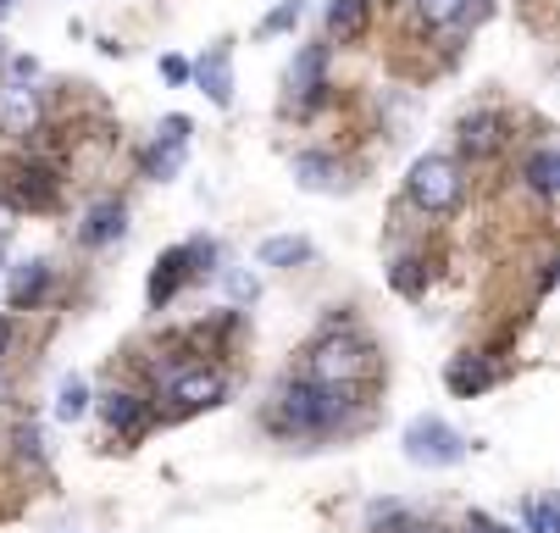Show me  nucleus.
<instances>
[{"mask_svg":"<svg viewBox=\"0 0 560 533\" xmlns=\"http://www.w3.org/2000/svg\"><path fill=\"white\" fill-rule=\"evenodd\" d=\"M12 345V317H0V350Z\"/></svg>","mask_w":560,"mask_h":533,"instance_id":"nucleus-31","label":"nucleus"},{"mask_svg":"<svg viewBox=\"0 0 560 533\" xmlns=\"http://www.w3.org/2000/svg\"><path fill=\"white\" fill-rule=\"evenodd\" d=\"M0 217H7V206H0ZM0 228H7V222H0Z\"/></svg>","mask_w":560,"mask_h":533,"instance_id":"nucleus-34","label":"nucleus"},{"mask_svg":"<svg viewBox=\"0 0 560 533\" xmlns=\"http://www.w3.org/2000/svg\"><path fill=\"white\" fill-rule=\"evenodd\" d=\"M189 256H195V251H189V245H178V251H167L162 262H155V273H150V306H167V300L178 294V283L195 273V267H189Z\"/></svg>","mask_w":560,"mask_h":533,"instance_id":"nucleus-8","label":"nucleus"},{"mask_svg":"<svg viewBox=\"0 0 560 533\" xmlns=\"http://www.w3.org/2000/svg\"><path fill=\"white\" fill-rule=\"evenodd\" d=\"M411 7H417V18H422L428 28H455V23L466 18L471 0H411Z\"/></svg>","mask_w":560,"mask_h":533,"instance_id":"nucleus-18","label":"nucleus"},{"mask_svg":"<svg viewBox=\"0 0 560 533\" xmlns=\"http://www.w3.org/2000/svg\"><path fill=\"white\" fill-rule=\"evenodd\" d=\"M90 412V390H84V378H67V384L56 390V417L61 422H78Z\"/></svg>","mask_w":560,"mask_h":533,"instance_id":"nucleus-20","label":"nucleus"},{"mask_svg":"<svg viewBox=\"0 0 560 533\" xmlns=\"http://www.w3.org/2000/svg\"><path fill=\"white\" fill-rule=\"evenodd\" d=\"M366 23H372V0H328V34H334L339 45L361 39Z\"/></svg>","mask_w":560,"mask_h":533,"instance_id":"nucleus-11","label":"nucleus"},{"mask_svg":"<svg viewBox=\"0 0 560 533\" xmlns=\"http://www.w3.org/2000/svg\"><path fill=\"white\" fill-rule=\"evenodd\" d=\"M162 79H167V84H184V79H189V61H184V56H162Z\"/></svg>","mask_w":560,"mask_h":533,"instance_id":"nucleus-26","label":"nucleus"},{"mask_svg":"<svg viewBox=\"0 0 560 533\" xmlns=\"http://www.w3.org/2000/svg\"><path fill=\"white\" fill-rule=\"evenodd\" d=\"M294 178H300L305 189H334V184H339V167H334L328 157H294Z\"/></svg>","mask_w":560,"mask_h":533,"instance_id":"nucleus-19","label":"nucleus"},{"mask_svg":"<svg viewBox=\"0 0 560 533\" xmlns=\"http://www.w3.org/2000/svg\"><path fill=\"white\" fill-rule=\"evenodd\" d=\"M300 12H305V0H278V7L267 12V23H261V34H283V28H294Z\"/></svg>","mask_w":560,"mask_h":533,"instance_id":"nucleus-23","label":"nucleus"},{"mask_svg":"<svg viewBox=\"0 0 560 533\" xmlns=\"http://www.w3.org/2000/svg\"><path fill=\"white\" fill-rule=\"evenodd\" d=\"M222 395H228V378H222L217 367H184V372H173V378H167V401H173L178 412L217 406Z\"/></svg>","mask_w":560,"mask_h":533,"instance_id":"nucleus-5","label":"nucleus"},{"mask_svg":"<svg viewBox=\"0 0 560 533\" xmlns=\"http://www.w3.org/2000/svg\"><path fill=\"white\" fill-rule=\"evenodd\" d=\"M394 289H399V294H422V289H428V267H422V262H399V267H394Z\"/></svg>","mask_w":560,"mask_h":533,"instance_id":"nucleus-24","label":"nucleus"},{"mask_svg":"<svg viewBox=\"0 0 560 533\" xmlns=\"http://www.w3.org/2000/svg\"><path fill=\"white\" fill-rule=\"evenodd\" d=\"M34 117H39L34 90H0V128H7V134H28Z\"/></svg>","mask_w":560,"mask_h":533,"instance_id":"nucleus-13","label":"nucleus"},{"mask_svg":"<svg viewBox=\"0 0 560 533\" xmlns=\"http://www.w3.org/2000/svg\"><path fill=\"white\" fill-rule=\"evenodd\" d=\"M184 150H189V144H167V139H155V150L144 157V173H150V178H173V173L184 167Z\"/></svg>","mask_w":560,"mask_h":533,"instance_id":"nucleus-21","label":"nucleus"},{"mask_svg":"<svg viewBox=\"0 0 560 533\" xmlns=\"http://www.w3.org/2000/svg\"><path fill=\"white\" fill-rule=\"evenodd\" d=\"M189 72L200 79V90H206L217 106H228V101H233V50H228V45H211V50H206V61H200V67H189Z\"/></svg>","mask_w":560,"mask_h":533,"instance_id":"nucleus-7","label":"nucleus"},{"mask_svg":"<svg viewBox=\"0 0 560 533\" xmlns=\"http://www.w3.org/2000/svg\"><path fill=\"white\" fill-rule=\"evenodd\" d=\"M494 384V367L483 361V356H460L455 367H450V390L455 395H477V390H489Z\"/></svg>","mask_w":560,"mask_h":533,"instance_id":"nucleus-15","label":"nucleus"},{"mask_svg":"<svg viewBox=\"0 0 560 533\" xmlns=\"http://www.w3.org/2000/svg\"><path fill=\"white\" fill-rule=\"evenodd\" d=\"M411 533H439V528H411Z\"/></svg>","mask_w":560,"mask_h":533,"instance_id":"nucleus-33","label":"nucleus"},{"mask_svg":"<svg viewBox=\"0 0 560 533\" xmlns=\"http://www.w3.org/2000/svg\"><path fill=\"white\" fill-rule=\"evenodd\" d=\"M101 417H106L112 433H144V422H150V412H144V401L133 390H112L101 401Z\"/></svg>","mask_w":560,"mask_h":533,"instance_id":"nucleus-10","label":"nucleus"},{"mask_svg":"<svg viewBox=\"0 0 560 533\" xmlns=\"http://www.w3.org/2000/svg\"><path fill=\"white\" fill-rule=\"evenodd\" d=\"M406 195L422 211H455L460 206V167L450 157H417L411 178H406Z\"/></svg>","mask_w":560,"mask_h":533,"instance_id":"nucleus-3","label":"nucleus"},{"mask_svg":"<svg viewBox=\"0 0 560 533\" xmlns=\"http://www.w3.org/2000/svg\"><path fill=\"white\" fill-rule=\"evenodd\" d=\"M345 417H350V390H345V384H311V378H300V384H283L272 428L323 433V428H334V422H345Z\"/></svg>","mask_w":560,"mask_h":533,"instance_id":"nucleus-1","label":"nucleus"},{"mask_svg":"<svg viewBox=\"0 0 560 533\" xmlns=\"http://www.w3.org/2000/svg\"><path fill=\"white\" fill-rule=\"evenodd\" d=\"M18 455H28V462H39V428H18Z\"/></svg>","mask_w":560,"mask_h":533,"instance_id":"nucleus-27","label":"nucleus"},{"mask_svg":"<svg viewBox=\"0 0 560 533\" xmlns=\"http://www.w3.org/2000/svg\"><path fill=\"white\" fill-rule=\"evenodd\" d=\"M34 72H39V61H34V56H18V61H12V79H18V84H28Z\"/></svg>","mask_w":560,"mask_h":533,"instance_id":"nucleus-30","label":"nucleus"},{"mask_svg":"<svg viewBox=\"0 0 560 533\" xmlns=\"http://www.w3.org/2000/svg\"><path fill=\"white\" fill-rule=\"evenodd\" d=\"M555 173H560L555 150H538V157H533V167H527V184H533V195H555Z\"/></svg>","mask_w":560,"mask_h":533,"instance_id":"nucleus-22","label":"nucleus"},{"mask_svg":"<svg viewBox=\"0 0 560 533\" xmlns=\"http://www.w3.org/2000/svg\"><path fill=\"white\" fill-rule=\"evenodd\" d=\"M12 195H18L23 206H50V200H56V178H50L45 167H23L18 184H12Z\"/></svg>","mask_w":560,"mask_h":533,"instance_id":"nucleus-17","label":"nucleus"},{"mask_svg":"<svg viewBox=\"0 0 560 533\" xmlns=\"http://www.w3.org/2000/svg\"><path fill=\"white\" fill-rule=\"evenodd\" d=\"M228 289H233V300H256V278H250V273H233Z\"/></svg>","mask_w":560,"mask_h":533,"instance_id":"nucleus-28","label":"nucleus"},{"mask_svg":"<svg viewBox=\"0 0 560 533\" xmlns=\"http://www.w3.org/2000/svg\"><path fill=\"white\" fill-rule=\"evenodd\" d=\"M7 7H12V0H0V18H7Z\"/></svg>","mask_w":560,"mask_h":533,"instance_id":"nucleus-32","label":"nucleus"},{"mask_svg":"<svg viewBox=\"0 0 560 533\" xmlns=\"http://www.w3.org/2000/svg\"><path fill=\"white\" fill-rule=\"evenodd\" d=\"M162 139H167V144H189V117H184V112H173V117L162 123Z\"/></svg>","mask_w":560,"mask_h":533,"instance_id":"nucleus-25","label":"nucleus"},{"mask_svg":"<svg viewBox=\"0 0 560 533\" xmlns=\"http://www.w3.org/2000/svg\"><path fill=\"white\" fill-rule=\"evenodd\" d=\"M323 72H328V45H305L289 67V95H300V101L323 95Z\"/></svg>","mask_w":560,"mask_h":533,"instance_id":"nucleus-9","label":"nucleus"},{"mask_svg":"<svg viewBox=\"0 0 560 533\" xmlns=\"http://www.w3.org/2000/svg\"><path fill=\"white\" fill-rule=\"evenodd\" d=\"M300 262H311V240L300 234H278L261 245V267H300Z\"/></svg>","mask_w":560,"mask_h":533,"instance_id":"nucleus-16","label":"nucleus"},{"mask_svg":"<svg viewBox=\"0 0 560 533\" xmlns=\"http://www.w3.org/2000/svg\"><path fill=\"white\" fill-rule=\"evenodd\" d=\"M527 517H533V533H555V506H544V500H538Z\"/></svg>","mask_w":560,"mask_h":533,"instance_id":"nucleus-29","label":"nucleus"},{"mask_svg":"<svg viewBox=\"0 0 560 533\" xmlns=\"http://www.w3.org/2000/svg\"><path fill=\"white\" fill-rule=\"evenodd\" d=\"M406 455H411L417 467H455L460 455H466V439L450 422H439V417H417L406 428Z\"/></svg>","mask_w":560,"mask_h":533,"instance_id":"nucleus-4","label":"nucleus"},{"mask_svg":"<svg viewBox=\"0 0 560 533\" xmlns=\"http://www.w3.org/2000/svg\"><path fill=\"white\" fill-rule=\"evenodd\" d=\"M500 144H505V117L500 112H477V117L460 123V157L483 162V157H494Z\"/></svg>","mask_w":560,"mask_h":533,"instance_id":"nucleus-6","label":"nucleus"},{"mask_svg":"<svg viewBox=\"0 0 560 533\" xmlns=\"http://www.w3.org/2000/svg\"><path fill=\"white\" fill-rule=\"evenodd\" d=\"M372 367V345L355 334H328L311 350V384H350Z\"/></svg>","mask_w":560,"mask_h":533,"instance_id":"nucleus-2","label":"nucleus"},{"mask_svg":"<svg viewBox=\"0 0 560 533\" xmlns=\"http://www.w3.org/2000/svg\"><path fill=\"white\" fill-rule=\"evenodd\" d=\"M50 289V267L45 262H28V267H18L12 273V283H7V300L12 306H34V300Z\"/></svg>","mask_w":560,"mask_h":533,"instance_id":"nucleus-14","label":"nucleus"},{"mask_svg":"<svg viewBox=\"0 0 560 533\" xmlns=\"http://www.w3.org/2000/svg\"><path fill=\"white\" fill-rule=\"evenodd\" d=\"M122 228H128L122 206H117V200H101V206L90 211V222L78 228V240H84V245H112V240H122Z\"/></svg>","mask_w":560,"mask_h":533,"instance_id":"nucleus-12","label":"nucleus"}]
</instances>
